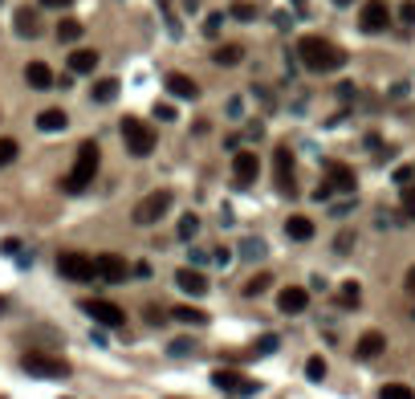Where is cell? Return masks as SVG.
<instances>
[{
	"instance_id": "37",
	"label": "cell",
	"mask_w": 415,
	"mask_h": 399,
	"mask_svg": "<svg viewBox=\"0 0 415 399\" xmlns=\"http://www.w3.org/2000/svg\"><path fill=\"white\" fill-rule=\"evenodd\" d=\"M277 347H281V342H277V334H265V338L256 342V354H273Z\"/></svg>"
},
{
	"instance_id": "22",
	"label": "cell",
	"mask_w": 415,
	"mask_h": 399,
	"mask_svg": "<svg viewBox=\"0 0 415 399\" xmlns=\"http://www.w3.org/2000/svg\"><path fill=\"white\" fill-rule=\"evenodd\" d=\"M171 314H175V322H184V326H204L208 322V314L204 310H196V305H175Z\"/></svg>"
},
{
	"instance_id": "40",
	"label": "cell",
	"mask_w": 415,
	"mask_h": 399,
	"mask_svg": "<svg viewBox=\"0 0 415 399\" xmlns=\"http://www.w3.org/2000/svg\"><path fill=\"white\" fill-rule=\"evenodd\" d=\"M350 245H354V233H338V236H334V249H338V253H350Z\"/></svg>"
},
{
	"instance_id": "17",
	"label": "cell",
	"mask_w": 415,
	"mask_h": 399,
	"mask_svg": "<svg viewBox=\"0 0 415 399\" xmlns=\"http://www.w3.org/2000/svg\"><path fill=\"white\" fill-rule=\"evenodd\" d=\"M383 347H387V338H383L379 330H367V334L358 338L354 354H358V358H379V354H383Z\"/></svg>"
},
{
	"instance_id": "2",
	"label": "cell",
	"mask_w": 415,
	"mask_h": 399,
	"mask_svg": "<svg viewBox=\"0 0 415 399\" xmlns=\"http://www.w3.org/2000/svg\"><path fill=\"white\" fill-rule=\"evenodd\" d=\"M98 164H102V155H98V143L86 139L78 147V159H73V171H69L66 180H61V188L69 196H78V191H86V184H94V175H98Z\"/></svg>"
},
{
	"instance_id": "45",
	"label": "cell",
	"mask_w": 415,
	"mask_h": 399,
	"mask_svg": "<svg viewBox=\"0 0 415 399\" xmlns=\"http://www.w3.org/2000/svg\"><path fill=\"white\" fill-rule=\"evenodd\" d=\"M184 8H187V13H196V8H200V0H184Z\"/></svg>"
},
{
	"instance_id": "29",
	"label": "cell",
	"mask_w": 415,
	"mask_h": 399,
	"mask_svg": "<svg viewBox=\"0 0 415 399\" xmlns=\"http://www.w3.org/2000/svg\"><path fill=\"white\" fill-rule=\"evenodd\" d=\"M305 375H310V383H322V379H326V358H322V354L305 358Z\"/></svg>"
},
{
	"instance_id": "46",
	"label": "cell",
	"mask_w": 415,
	"mask_h": 399,
	"mask_svg": "<svg viewBox=\"0 0 415 399\" xmlns=\"http://www.w3.org/2000/svg\"><path fill=\"white\" fill-rule=\"evenodd\" d=\"M334 4H338V8H346V4H354V0H334Z\"/></svg>"
},
{
	"instance_id": "9",
	"label": "cell",
	"mask_w": 415,
	"mask_h": 399,
	"mask_svg": "<svg viewBox=\"0 0 415 399\" xmlns=\"http://www.w3.org/2000/svg\"><path fill=\"white\" fill-rule=\"evenodd\" d=\"M126 261L122 257H115V253H102V257H94V277H102V282H110V285H118V282H126Z\"/></svg>"
},
{
	"instance_id": "27",
	"label": "cell",
	"mask_w": 415,
	"mask_h": 399,
	"mask_svg": "<svg viewBox=\"0 0 415 399\" xmlns=\"http://www.w3.org/2000/svg\"><path fill=\"white\" fill-rule=\"evenodd\" d=\"M240 257H245V261H261V257H265V240H261V236L240 240Z\"/></svg>"
},
{
	"instance_id": "26",
	"label": "cell",
	"mask_w": 415,
	"mask_h": 399,
	"mask_svg": "<svg viewBox=\"0 0 415 399\" xmlns=\"http://www.w3.org/2000/svg\"><path fill=\"white\" fill-rule=\"evenodd\" d=\"M379 399H415V391L407 383H383V387H379Z\"/></svg>"
},
{
	"instance_id": "18",
	"label": "cell",
	"mask_w": 415,
	"mask_h": 399,
	"mask_svg": "<svg viewBox=\"0 0 415 399\" xmlns=\"http://www.w3.org/2000/svg\"><path fill=\"white\" fill-rule=\"evenodd\" d=\"M326 175H330V191H354V171L346 164H326Z\"/></svg>"
},
{
	"instance_id": "30",
	"label": "cell",
	"mask_w": 415,
	"mask_h": 399,
	"mask_svg": "<svg viewBox=\"0 0 415 399\" xmlns=\"http://www.w3.org/2000/svg\"><path fill=\"white\" fill-rule=\"evenodd\" d=\"M82 37V21H61L57 24V41H78Z\"/></svg>"
},
{
	"instance_id": "24",
	"label": "cell",
	"mask_w": 415,
	"mask_h": 399,
	"mask_svg": "<svg viewBox=\"0 0 415 399\" xmlns=\"http://www.w3.org/2000/svg\"><path fill=\"white\" fill-rule=\"evenodd\" d=\"M17 33H21V37H37V33H41V24H37V13H29V8H17Z\"/></svg>"
},
{
	"instance_id": "14",
	"label": "cell",
	"mask_w": 415,
	"mask_h": 399,
	"mask_svg": "<svg viewBox=\"0 0 415 399\" xmlns=\"http://www.w3.org/2000/svg\"><path fill=\"white\" fill-rule=\"evenodd\" d=\"M175 285H180L184 293H191V298H204L208 293V277L200 269H180V273H175Z\"/></svg>"
},
{
	"instance_id": "15",
	"label": "cell",
	"mask_w": 415,
	"mask_h": 399,
	"mask_svg": "<svg viewBox=\"0 0 415 399\" xmlns=\"http://www.w3.org/2000/svg\"><path fill=\"white\" fill-rule=\"evenodd\" d=\"M37 126H41L45 135H57V131H66V126H69V115L61 110V106H49V110L37 115Z\"/></svg>"
},
{
	"instance_id": "3",
	"label": "cell",
	"mask_w": 415,
	"mask_h": 399,
	"mask_svg": "<svg viewBox=\"0 0 415 399\" xmlns=\"http://www.w3.org/2000/svg\"><path fill=\"white\" fill-rule=\"evenodd\" d=\"M122 143H126V151L135 155V159H147L151 151H155V131L143 122V118H122Z\"/></svg>"
},
{
	"instance_id": "6",
	"label": "cell",
	"mask_w": 415,
	"mask_h": 399,
	"mask_svg": "<svg viewBox=\"0 0 415 399\" xmlns=\"http://www.w3.org/2000/svg\"><path fill=\"white\" fill-rule=\"evenodd\" d=\"M57 273L66 277V282H94V257H86V253H61L57 257Z\"/></svg>"
},
{
	"instance_id": "4",
	"label": "cell",
	"mask_w": 415,
	"mask_h": 399,
	"mask_svg": "<svg viewBox=\"0 0 415 399\" xmlns=\"http://www.w3.org/2000/svg\"><path fill=\"white\" fill-rule=\"evenodd\" d=\"M21 367L29 371V375H37V379H66L69 375L66 358H53V354H45V351H29L21 358Z\"/></svg>"
},
{
	"instance_id": "5",
	"label": "cell",
	"mask_w": 415,
	"mask_h": 399,
	"mask_svg": "<svg viewBox=\"0 0 415 399\" xmlns=\"http://www.w3.org/2000/svg\"><path fill=\"white\" fill-rule=\"evenodd\" d=\"M171 200H175V196H171L167 188L143 196V200L135 204V224H155L159 216H167V212H171Z\"/></svg>"
},
{
	"instance_id": "44",
	"label": "cell",
	"mask_w": 415,
	"mask_h": 399,
	"mask_svg": "<svg viewBox=\"0 0 415 399\" xmlns=\"http://www.w3.org/2000/svg\"><path fill=\"white\" fill-rule=\"evenodd\" d=\"M407 289H412V293H415V265H412V269H407Z\"/></svg>"
},
{
	"instance_id": "32",
	"label": "cell",
	"mask_w": 415,
	"mask_h": 399,
	"mask_svg": "<svg viewBox=\"0 0 415 399\" xmlns=\"http://www.w3.org/2000/svg\"><path fill=\"white\" fill-rule=\"evenodd\" d=\"M358 298H363V289H358L354 282H346L342 293H338V302H342V305H358Z\"/></svg>"
},
{
	"instance_id": "47",
	"label": "cell",
	"mask_w": 415,
	"mask_h": 399,
	"mask_svg": "<svg viewBox=\"0 0 415 399\" xmlns=\"http://www.w3.org/2000/svg\"><path fill=\"white\" fill-rule=\"evenodd\" d=\"M293 8H305V0H293Z\"/></svg>"
},
{
	"instance_id": "11",
	"label": "cell",
	"mask_w": 415,
	"mask_h": 399,
	"mask_svg": "<svg viewBox=\"0 0 415 399\" xmlns=\"http://www.w3.org/2000/svg\"><path fill=\"white\" fill-rule=\"evenodd\" d=\"M256 171H261L256 151H236V155H232V175H236V184H240V188H249V184H253Z\"/></svg>"
},
{
	"instance_id": "23",
	"label": "cell",
	"mask_w": 415,
	"mask_h": 399,
	"mask_svg": "<svg viewBox=\"0 0 415 399\" xmlns=\"http://www.w3.org/2000/svg\"><path fill=\"white\" fill-rule=\"evenodd\" d=\"M118 98V78H102V82H94V102H115Z\"/></svg>"
},
{
	"instance_id": "21",
	"label": "cell",
	"mask_w": 415,
	"mask_h": 399,
	"mask_svg": "<svg viewBox=\"0 0 415 399\" xmlns=\"http://www.w3.org/2000/svg\"><path fill=\"white\" fill-rule=\"evenodd\" d=\"M285 236H289V240H310V236H314V220H310V216H289V220H285Z\"/></svg>"
},
{
	"instance_id": "48",
	"label": "cell",
	"mask_w": 415,
	"mask_h": 399,
	"mask_svg": "<svg viewBox=\"0 0 415 399\" xmlns=\"http://www.w3.org/2000/svg\"><path fill=\"white\" fill-rule=\"evenodd\" d=\"M159 4H163V8H167V4H171V0H159Z\"/></svg>"
},
{
	"instance_id": "16",
	"label": "cell",
	"mask_w": 415,
	"mask_h": 399,
	"mask_svg": "<svg viewBox=\"0 0 415 399\" xmlns=\"http://www.w3.org/2000/svg\"><path fill=\"white\" fill-rule=\"evenodd\" d=\"M24 82H29L33 90H53V70H49L45 61H29V70H24Z\"/></svg>"
},
{
	"instance_id": "12",
	"label": "cell",
	"mask_w": 415,
	"mask_h": 399,
	"mask_svg": "<svg viewBox=\"0 0 415 399\" xmlns=\"http://www.w3.org/2000/svg\"><path fill=\"white\" fill-rule=\"evenodd\" d=\"M273 164H277V188L285 191V196H293V151L289 147H277Z\"/></svg>"
},
{
	"instance_id": "34",
	"label": "cell",
	"mask_w": 415,
	"mask_h": 399,
	"mask_svg": "<svg viewBox=\"0 0 415 399\" xmlns=\"http://www.w3.org/2000/svg\"><path fill=\"white\" fill-rule=\"evenodd\" d=\"M196 233H200V216H184V220H180V236H184V240H191Z\"/></svg>"
},
{
	"instance_id": "41",
	"label": "cell",
	"mask_w": 415,
	"mask_h": 399,
	"mask_svg": "<svg viewBox=\"0 0 415 399\" xmlns=\"http://www.w3.org/2000/svg\"><path fill=\"white\" fill-rule=\"evenodd\" d=\"M220 21H224V13H212V17H208V24H204L208 37H216V33H220Z\"/></svg>"
},
{
	"instance_id": "19",
	"label": "cell",
	"mask_w": 415,
	"mask_h": 399,
	"mask_svg": "<svg viewBox=\"0 0 415 399\" xmlns=\"http://www.w3.org/2000/svg\"><path fill=\"white\" fill-rule=\"evenodd\" d=\"M167 90H171L175 98H191V102L200 98V86H196L187 73H167Z\"/></svg>"
},
{
	"instance_id": "28",
	"label": "cell",
	"mask_w": 415,
	"mask_h": 399,
	"mask_svg": "<svg viewBox=\"0 0 415 399\" xmlns=\"http://www.w3.org/2000/svg\"><path fill=\"white\" fill-rule=\"evenodd\" d=\"M269 285H273V277H269V273H253V277L245 282V298H256V293H265Z\"/></svg>"
},
{
	"instance_id": "36",
	"label": "cell",
	"mask_w": 415,
	"mask_h": 399,
	"mask_svg": "<svg viewBox=\"0 0 415 399\" xmlns=\"http://www.w3.org/2000/svg\"><path fill=\"white\" fill-rule=\"evenodd\" d=\"M196 351V342H187V338H175L171 342V358H184V354H191Z\"/></svg>"
},
{
	"instance_id": "39",
	"label": "cell",
	"mask_w": 415,
	"mask_h": 399,
	"mask_svg": "<svg viewBox=\"0 0 415 399\" xmlns=\"http://www.w3.org/2000/svg\"><path fill=\"white\" fill-rule=\"evenodd\" d=\"M155 118H159V122H171V118H175V106H171V102H155Z\"/></svg>"
},
{
	"instance_id": "20",
	"label": "cell",
	"mask_w": 415,
	"mask_h": 399,
	"mask_svg": "<svg viewBox=\"0 0 415 399\" xmlns=\"http://www.w3.org/2000/svg\"><path fill=\"white\" fill-rule=\"evenodd\" d=\"M98 70V53L94 49H73L69 53V73H94Z\"/></svg>"
},
{
	"instance_id": "33",
	"label": "cell",
	"mask_w": 415,
	"mask_h": 399,
	"mask_svg": "<svg viewBox=\"0 0 415 399\" xmlns=\"http://www.w3.org/2000/svg\"><path fill=\"white\" fill-rule=\"evenodd\" d=\"M17 151H21V147H17L13 139H0V167L13 164V159H17Z\"/></svg>"
},
{
	"instance_id": "38",
	"label": "cell",
	"mask_w": 415,
	"mask_h": 399,
	"mask_svg": "<svg viewBox=\"0 0 415 399\" xmlns=\"http://www.w3.org/2000/svg\"><path fill=\"white\" fill-rule=\"evenodd\" d=\"M399 21L415 24V0H403V4H399Z\"/></svg>"
},
{
	"instance_id": "1",
	"label": "cell",
	"mask_w": 415,
	"mask_h": 399,
	"mask_svg": "<svg viewBox=\"0 0 415 399\" xmlns=\"http://www.w3.org/2000/svg\"><path fill=\"white\" fill-rule=\"evenodd\" d=\"M298 57L305 70L314 73H334L346 66V53L334 41H326V37H318V33H310V37H301L298 41Z\"/></svg>"
},
{
	"instance_id": "7",
	"label": "cell",
	"mask_w": 415,
	"mask_h": 399,
	"mask_svg": "<svg viewBox=\"0 0 415 399\" xmlns=\"http://www.w3.org/2000/svg\"><path fill=\"white\" fill-rule=\"evenodd\" d=\"M391 21V8H387V0H367L363 4V13H358V24H363V33H383Z\"/></svg>"
},
{
	"instance_id": "8",
	"label": "cell",
	"mask_w": 415,
	"mask_h": 399,
	"mask_svg": "<svg viewBox=\"0 0 415 399\" xmlns=\"http://www.w3.org/2000/svg\"><path fill=\"white\" fill-rule=\"evenodd\" d=\"M212 383H216L220 391H236V396H253L256 391L253 379H245L240 371H232V367H216V371H212Z\"/></svg>"
},
{
	"instance_id": "43",
	"label": "cell",
	"mask_w": 415,
	"mask_h": 399,
	"mask_svg": "<svg viewBox=\"0 0 415 399\" xmlns=\"http://www.w3.org/2000/svg\"><path fill=\"white\" fill-rule=\"evenodd\" d=\"M41 4H45V8H69L73 0H41Z\"/></svg>"
},
{
	"instance_id": "10",
	"label": "cell",
	"mask_w": 415,
	"mask_h": 399,
	"mask_svg": "<svg viewBox=\"0 0 415 399\" xmlns=\"http://www.w3.org/2000/svg\"><path fill=\"white\" fill-rule=\"evenodd\" d=\"M82 310L90 314V318L98 322V326H106V330H118L122 322H126V314H122V310H118L115 302H86Z\"/></svg>"
},
{
	"instance_id": "35",
	"label": "cell",
	"mask_w": 415,
	"mask_h": 399,
	"mask_svg": "<svg viewBox=\"0 0 415 399\" xmlns=\"http://www.w3.org/2000/svg\"><path fill=\"white\" fill-rule=\"evenodd\" d=\"M395 184H399V188H412L415 184V167H395Z\"/></svg>"
},
{
	"instance_id": "42",
	"label": "cell",
	"mask_w": 415,
	"mask_h": 399,
	"mask_svg": "<svg viewBox=\"0 0 415 399\" xmlns=\"http://www.w3.org/2000/svg\"><path fill=\"white\" fill-rule=\"evenodd\" d=\"M163 318H167V314H163L159 305H147V322H151V326H159Z\"/></svg>"
},
{
	"instance_id": "25",
	"label": "cell",
	"mask_w": 415,
	"mask_h": 399,
	"mask_svg": "<svg viewBox=\"0 0 415 399\" xmlns=\"http://www.w3.org/2000/svg\"><path fill=\"white\" fill-rule=\"evenodd\" d=\"M240 57H245V49H240V45H220L216 53H212V61H216V66H240Z\"/></svg>"
},
{
	"instance_id": "13",
	"label": "cell",
	"mask_w": 415,
	"mask_h": 399,
	"mask_svg": "<svg viewBox=\"0 0 415 399\" xmlns=\"http://www.w3.org/2000/svg\"><path fill=\"white\" fill-rule=\"evenodd\" d=\"M305 305H310V289H301V285H289V289L277 293V310L281 314H301Z\"/></svg>"
},
{
	"instance_id": "31",
	"label": "cell",
	"mask_w": 415,
	"mask_h": 399,
	"mask_svg": "<svg viewBox=\"0 0 415 399\" xmlns=\"http://www.w3.org/2000/svg\"><path fill=\"white\" fill-rule=\"evenodd\" d=\"M228 17H232V21H253V17H256V4H245V0H236V4L228 8Z\"/></svg>"
}]
</instances>
